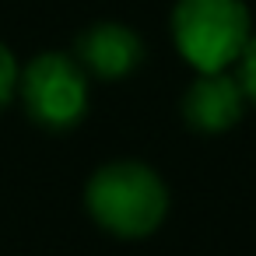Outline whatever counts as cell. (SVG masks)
<instances>
[{"instance_id": "cell-1", "label": "cell", "mask_w": 256, "mask_h": 256, "mask_svg": "<svg viewBox=\"0 0 256 256\" xmlns=\"http://www.w3.org/2000/svg\"><path fill=\"white\" fill-rule=\"evenodd\" d=\"M84 207L102 232L116 238H148L168 214V190L151 165L120 158L92 172Z\"/></svg>"}, {"instance_id": "cell-2", "label": "cell", "mask_w": 256, "mask_h": 256, "mask_svg": "<svg viewBox=\"0 0 256 256\" xmlns=\"http://www.w3.org/2000/svg\"><path fill=\"white\" fill-rule=\"evenodd\" d=\"M252 39L246 0H176L172 42L196 74L232 70Z\"/></svg>"}, {"instance_id": "cell-3", "label": "cell", "mask_w": 256, "mask_h": 256, "mask_svg": "<svg viewBox=\"0 0 256 256\" xmlns=\"http://www.w3.org/2000/svg\"><path fill=\"white\" fill-rule=\"evenodd\" d=\"M18 98L36 126L67 134L88 112V74L67 53H39L18 78Z\"/></svg>"}, {"instance_id": "cell-4", "label": "cell", "mask_w": 256, "mask_h": 256, "mask_svg": "<svg viewBox=\"0 0 256 256\" xmlns=\"http://www.w3.org/2000/svg\"><path fill=\"white\" fill-rule=\"evenodd\" d=\"M74 60L88 78L98 81H123L144 60L140 36L123 22H95L74 42Z\"/></svg>"}, {"instance_id": "cell-5", "label": "cell", "mask_w": 256, "mask_h": 256, "mask_svg": "<svg viewBox=\"0 0 256 256\" xmlns=\"http://www.w3.org/2000/svg\"><path fill=\"white\" fill-rule=\"evenodd\" d=\"M246 106V92L232 70L196 74V81L182 95V120L196 134H224L242 120Z\"/></svg>"}, {"instance_id": "cell-6", "label": "cell", "mask_w": 256, "mask_h": 256, "mask_svg": "<svg viewBox=\"0 0 256 256\" xmlns=\"http://www.w3.org/2000/svg\"><path fill=\"white\" fill-rule=\"evenodd\" d=\"M18 78H22V67H18L14 53L0 42V112L18 98Z\"/></svg>"}, {"instance_id": "cell-7", "label": "cell", "mask_w": 256, "mask_h": 256, "mask_svg": "<svg viewBox=\"0 0 256 256\" xmlns=\"http://www.w3.org/2000/svg\"><path fill=\"white\" fill-rule=\"evenodd\" d=\"M238 84H242V92H246V102L256 106V32H252L246 53H242V60H238Z\"/></svg>"}]
</instances>
